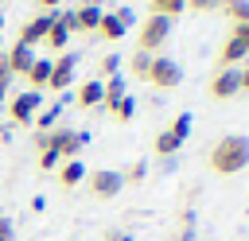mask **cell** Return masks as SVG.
I'll return each mask as SVG.
<instances>
[{
    "mask_svg": "<svg viewBox=\"0 0 249 241\" xmlns=\"http://www.w3.org/2000/svg\"><path fill=\"white\" fill-rule=\"evenodd\" d=\"M35 58H39V54H35V47H27V43H12V51H4V62H8L12 78H16V74H27Z\"/></svg>",
    "mask_w": 249,
    "mask_h": 241,
    "instance_id": "cell-11",
    "label": "cell"
},
{
    "mask_svg": "<svg viewBox=\"0 0 249 241\" xmlns=\"http://www.w3.org/2000/svg\"><path fill=\"white\" fill-rule=\"evenodd\" d=\"M132 23H124L117 12H101V23H97V35L101 39H109V43H117V39H124V31H128Z\"/></svg>",
    "mask_w": 249,
    "mask_h": 241,
    "instance_id": "cell-12",
    "label": "cell"
},
{
    "mask_svg": "<svg viewBox=\"0 0 249 241\" xmlns=\"http://www.w3.org/2000/svg\"><path fill=\"white\" fill-rule=\"evenodd\" d=\"M183 148V140L171 132V128H163V132H156V155H175Z\"/></svg>",
    "mask_w": 249,
    "mask_h": 241,
    "instance_id": "cell-18",
    "label": "cell"
},
{
    "mask_svg": "<svg viewBox=\"0 0 249 241\" xmlns=\"http://www.w3.org/2000/svg\"><path fill=\"white\" fill-rule=\"evenodd\" d=\"M86 132H78V128H47V132H39V152L43 148H51L58 159H78V152L86 148Z\"/></svg>",
    "mask_w": 249,
    "mask_h": 241,
    "instance_id": "cell-2",
    "label": "cell"
},
{
    "mask_svg": "<svg viewBox=\"0 0 249 241\" xmlns=\"http://www.w3.org/2000/svg\"><path fill=\"white\" fill-rule=\"evenodd\" d=\"M0 4H4V0H0Z\"/></svg>",
    "mask_w": 249,
    "mask_h": 241,
    "instance_id": "cell-38",
    "label": "cell"
},
{
    "mask_svg": "<svg viewBox=\"0 0 249 241\" xmlns=\"http://www.w3.org/2000/svg\"><path fill=\"white\" fill-rule=\"evenodd\" d=\"M39 109H43V93L39 89H23L19 97H12V120L16 124H31Z\"/></svg>",
    "mask_w": 249,
    "mask_h": 241,
    "instance_id": "cell-7",
    "label": "cell"
},
{
    "mask_svg": "<svg viewBox=\"0 0 249 241\" xmlns=\"http://www.w3.org/2000/svg\"><path fill=\"white\" fill-rule=\"evenodd\" d=\"M82 4H89V8H101V4H105V0H82Z\"/></svg>",
    "mask_w": 249,
    "mask_h": 241,
    "instance_id": "cell-34",
    "label": "cell"
},
{
    "mask_svg": "<svg viewBox=\"0 0 249 241\" xmlns=\"http://www.w3.org/2000/svg\"><path fill=\"white\" fill-rule=\"evenodd\" d=\"M152 58H156V54H148V51H136V54L128 58V74H132V78H148V70H152Z\"/></svg>",
    "mask_w": 249,
    "mask_h": 241,
    "instance_id": "cell-19",
    "label": "cell"
},
{
    "mask_svg": "<svg viewBox=\"0 0 249 241\" xmlns=\"http://www.w3.org/2000/svg\"><path fill=\"white\" fill-rule=\"evenodd\" d=\"M74 101H78L82 109H93V105H101V78H89V82H82Z\"/></svg>",
    "mask_w": 249,
    "mask_h": 241,
    "instance_id": "cell-15",
    "label": "cell"
},
{
    "mask_svg": "<svg viewBox=\"0 0 249 241\" xmlns=\"http://www.w3.org/2000/svg\"><path fill=\"white\" fill-rule=\"evenodd\" d=\"M39 4H43V8H58V0H39Z\"/></svg>",
    "mask_w": 249,
    "mask_h": 241,
    "instance_id": "cell-35",
    "label": "cell"
},
{
    "mask_svg": "<svg viewBox=\"0 0 249 241\" xmlns=\"http://www.w3.org/2000/svg\"><path fill=\"white\" fill-rule=\"evenodd\" d=\"M27 89H47V82H51V58H35L31 62V70H27Z\"/></svg>",
    "mask_w": 249,
    "mask_h": 241,
    "instance_id": "cell-17",
    "label": "cell"
},
{
    "mask_svg": "<svg viewBox=\"0 0 249 241\" xmlns=\"http://www.w3.org/2000/svg\"><path fill=\"white\" fill-rule=\"evenodd\" d=\"M226 0H187V8L191 12H210V8H222Z\"/></svg>",
    "mask_w": 249,
    "mask_h": 241,
    "instance_id": "cell-29",
    "label": "cell"
},
{
    "mask_svg": "<svg viewBox=\"0 0 249 241\" xmlns=\"http://www.w3.org/2000/svg\"><path fill=\"white\" fill-rule=\"evenodd\" d=\"M58 113H62V105H51V109H39L35 113V124L47 132V128H54V120H58Z\"/></svg>",
    "mask_w": 249,
    "mask_h": 241,
    "instance_id": "cell-23",
    "label": "cell"
},
{
    "mask_svg": "<svg viewBox=\"0 0 249 241\" xmlns=\"http://www.w3.org/2000/svg\"><path fill=\"white\" fill-rule=\"evenodd\" d=\"M97 23H101V8H89V4L74 8V31H97Z\"/></svg>",
    "mask_w": 249,
    "mask_h": 241,
    "instance_id": "cell-14",
    "label": "cell"
},
{
    "mask_svg": "<svg viewBox=\"0 0 249 241\" xmlns=\"http://www.w3.org/2000/svg\"><path fill=\"white\" fill-rule=\"evenodd\" d=\"M86 183H89V194L101 198V202H109V198H117V194L124 190V179H121V171H113V167H101V171L86 175Z\"/></svg>",
    "mask_w": 249,
    "mask_h": 241,
    "instance_id": "cell-5",
    "label": "cell"
},
{
    "mask_svg": "<svg viewBox=\"0 0 249 241\" xmlns=\"http://www.w3.org/2000/svg\"><path fill=\"white\" fill-rule=\"evenodd\" d=\"M70 31H74V12H54V23H51V31H47V47L51 51H58L62 54V47H66V39H70Z\"/></svg>",
    "mask_w": 249,
    "mask_h": 241,
    "instance_id": "cell-9",
    "label": "cell"
},
{
    "mask_svg": "<svg viewBox=\"0 0 249 241\" xmlns=\"http://www.w3.org/2000/svg\"><path fill=\"white\" fill-rule=\"evenodd\" d=\"M51 23H54V12H43V16L27 19V23L19 27V39H16V43H27V47L43 43V39H47V31H51Z\"/></svg>",
    "mask_w": 249,
    "mask_h": 241,
    "instance_id": "cell-10",
    "label": "cell"
},
{
    "mask_svg": "<svg viewBox=\"0 0 249 241\" xmlns=\"http://www.w3.org/2000/svg\"><path fill=\"white\" fill-rule=\"evenodd\" d=\"M74 66H78V58L70 51H62L58 58H51V82H47V89H66L74 82Z\"/></svg>",
    "mask_w": 249,
    "mask_h": 241,
    "instance_id": "cell-8",
    "label": "cell"
},
{
    "mask_svg": "<svg viewBox=\"0 0 249 241\" xmlns=\"http://www.w3.org/2000/svg\"><path fill=\"white\" fill-rule=\"evenodd\" d=\"M144 82H152L156 89H175V86L183 82V70H179V62H175V58L156 54V58H152V70H148V78H144Z\"/></svg>",
    "mask_w": 249,
    "mask_h": 241,
    "instance_id": "cell-4",
    "label": "cell"
},
{
    "mask_svg": "<svg viewBox=\"0 0 249 241\" xmlns=\"http://www.w3.org/2000/svg\"><path fill=\"white\" fill-rule=\"evenodd\" d=\"M0 31H4V16H0Z\"/></svg>",
    "mask_w": 249,
    "mask_h": 241,
    "instance_id": "cell-36",
    "label": "cell"
},
{
    "mask_svg": "<svg viewBox=\"0 0 249 241\" xmlns=\"http://www.w3.org/2000/svg\"><path fill=\"white\" fill-rule=\"evenodd\" d=\"M245 58H249V51L230 35V39H226V47H222V54H218V66H237V62H245Z\"/></svg>",
    "mask_w": 249,
    "mask_h": 241,
    "instance_id": "cell-16",
    "label": "cell"
},
{
    "mask_svg": "<svg viewBox=\"0 0 249 241\" xmlns=\"http://www.w3.org/2000/svg\"><path fill=\"white\" fill-rule=\"evenodd\" d=\"M241 93V70L237 66H218V74L210 78V97L214 101H230Z\"/></svg>",
    "mask_w": 249,
    "mask_h": 241,
    "instance_id": "cell-6",
    "label": "cell"
},
{
    "mask_svg": "<svg viewBox=\"0 0 249 241\" xmlns=\"http://www.w3.org/2000/svg\"><path fill=\"white\" fill-rule=\"evenodd\" d=\"M101 74H105V78H117V74H121V58H117V54H105V58H101Z\"/></svg>",
    "mask_w": 249,
    "mask_h": 241,
    "instance_id": "cell-26",
    "label": "cell"
},
{
    "mask_svg": "<svg viewBox=\"0 0 249 241\" xmlns=\"http://www.w3.org/2000/svg\"><path fill=\"white\" fill-rule=\"evenodd\" d=\"M152 12H156V16L175 19V16H183V12H187V0H152Z\"/></svg>",
    "mask_w": 249,
    "mask_h": 241,
    "instance_id": "cell-20",
    "label": "cell"
},
{
    "mask_svg": "<svg viewBox=\"0 0 249 241\" xmlns=\"http://www.w3.org/2000/svg\"><path fill=\"white\" fill-rule=\"evenodd\" d=\"M222 8L230 12V19H233V27H237V23H249V0H226Z\"/></svg>",
    "mask_w": 249,
    "mask_h": 241,
    "instance_id": "cell-21",
    "label": "cell"
},
{
    "mask_svg": "<svg viewBox=\"0 0 249 241\" xmlns=\"http://www.w3.org/2000/svg\"><path fill=\"white\" fill-rule=\"evenodd\" d=\"M167 35H171V19L152 12V16L140 23V35H136V51H148V54H156V51L167 43Z\"/></svg>",
    "mask_w": 249,
    "mask_h": 241,
    "instance_id": "cell-3",
    "label": "cell"
},
{
    "mask_svg": "<svg viewBox=\"0 0 249 241\" xmlns=\"http://www.w3.org/2000/svg\"><path fill=\"white\" fill-rule=\"evenodd\" d=\"M144 175H148V163H144V159H136V163H132L128 171H121L124 187H128V183H144Z\"/></svg>",
    "mask_w": 249,
    "mask_h": 241,
    "instance_id": "cell-24",
    "label": "cell"
},
{
    "mask_svg": "<svg viewBox=\"0 0 249 241\" xmlns=\"http://www.w3.org/2000/svg\"><path fill=\"white\" fill-rule=\"evenodd\" d=\"M8 86H12V70H8V62H4V54H0V101L8 97Z\"/></svg>",
    "mask_w": 249,
    "mask_h": 241,
    "instance_id": "cell-28",
    "label": "cell"
},
{
    "mask_svg": "<svg viewBox=\"0 0 249 241\" xmlns=\"http://www.w3.org/2000/svg\"><path fill=\"white\" fill-rule=\"evenodd\" d=\"M241 89H249V66L241 70Z\"/></svg>",
    "mask_w": 249,
    "mask_h": 241,
    "instance_id": "cell-33",
    "label": "cell"
},
{
    "mask_svg": "<svg viewBox=\"0 0 249 241\" xmlns=\"http://www.w3.org/2000/svg\"><path fill=\"white\" fill-rule=\"evenodd\" d=\"M191 124H195V120H191V113H179V117L171 120V132H175L179 140H187V136H191Z\"/></svg>",
    "mask_w": 249,
    "mask_h": 241,
    "instance_id": "cell-25",
    "label": "cell"
},
{
    "mask_svg": "<svg viewBox=\"0 0 249 241\" xmlns=\"http://www.w3.org/2000/svg\"><path fill=\"white\" fill-rule=\"evenodd\" d=\"M0 241H4V237H0Z\"/></svg>",
    "mask_w": 249,
    "mask_h": 241,
    "instance_id": "cell-37",
    "label": "cell"
},
{
    "mask_svg": "<svg viewBox=\"0 0 249 241\" xmlns=\"http://www.w3.org/2000/svg\"><path fill=\"white\" fill-rule=\"evenodd\" d=\"M105 241H132V237H128L124 229H109V233H105Z\"/></svg>",
    "mask_w": 249,
    "mask_h": 241,
    "instance_id": "cell-32",
    "label": "cell"
},
{
    "mask_svg": "<svg viewBox=\"0 0 249 241\" xmlns=\"http://www.w3.org/2000/svg\"><path fill=\"white\" fill-rule=\"evenodd\" d=\"M132 113H136V101H132V97L124 93V97L117 101V109H113V117H117L121 124H128V120H132Z\"/></svg>",
    "mask_w": 249,
    "mask_h": 241,
    "instance_id": "cell-22",
    "label": "cell"
},
{
    "mask_svg": "<svg viewBox=\"0 0 249 241\" xmlns=\"http://www.w3.org/2000/svg\"><path fill=\"white\" fill-rule=\"evenodd\" d=\"M245 167H249V136L230 132V136L214 140V148H210V171H218V175H237V171H245Z\"/></svg>",
    "mask_w": 249,
    "mask_h": 241,
    "instance_id": "cell-1",
    "label": "cell"
},
{
    "mask_svg": "<svg viewBox=\"0 0 249 241\" xmlns=\"http://www.w3.org/2000/svg\"><path fill=\"white\" fill-rule=\"evenodd\" d=\"M82 179H86V163H82V159H62V163H58V183H62L66 190L78 187Z\"/></svg>",
    "mask_w": 249,
    "mask_h": 241,
    "instance_id": "cell-13",
    "label": "cell"
},
{
    "mask_svg": "<svg viewBox=\"0 0 249 241\" xmlns=\"http://www.w3.org/2000/svg\"><path fill=\"white\" fill-rule=\"evenodd\" d=\"M233 39H237V43L249 51V23H237V27H233Z\"/></svg>",
    "mask_w": 249,
    "mask_h": 241,
    "instance_id": "cell-30",
    "label": "cell"
},
{
    "mask_svg": "<svg viewBox=\"0 0 249 241\" xmlns=\"http://www.w3.org/2000/svg\"><path fill=\"white\" fill-rule=\"evenodd\" d=\"M58 163H62V159H58V155H54L51 148H43V152H39V167H43V171H54Z\"/></svg>",
    "mask_w": 249,
    "mask_h": 241,
    "instance_id": "cell-27",
    "label": "cell"
},
{
    "mask_svg": "<svg viewBox=\"0 0 249 241\" xmlns=\"http://www.w3.org/2000/svg\"><path fill=\"white\" fill-rule=\"evenodd\" d=\"M0 237H4V241H12V222H8L4 214H0Z\"/></svg>",
    "mask_w": 249,
    "mask_h": 241,
    "instance_id": "cell-31",
    "label": "cell"
}]
</instances>
